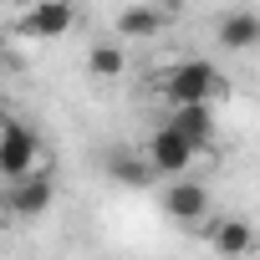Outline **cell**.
<instances>
[{
    "instance_id": "9c48e42d",
    "label": "cell",
    "mask_w": 260,
    "mask_h": 260,
    "mask_svg": "<svg viewBox=\"0 0 260 260\" xmlns=\"http://www.w3.org/2000/svg\"><path fill=\"white\" fill-rule=\"evenodd\" d=\"M209 245L224 260H235V255L255 250V230H250V219H219V224H209Z\"/></svg>"
},
{
    "instance_id": "4fadbf2b",
    "label": "cell",
    "mask_w": 260,
    "mask_h": 260,
    "mask_svg": "<svg viewBox=\"0 0 260 260\" xmlns=\"http://www.w3.org/2000/svg\"><path fill=\"white\" fill-rule=\"evenodd\" d=\"M6 122H11V107H6V102H0V127H6Z\"/></svg>"
},
{
    "instance_id": "6da1fadb",
    "label": "cell",
    "mask_w": 260,
    "mask_h": 260,
    "mask_svg": "<svg viewBox=\"0 0 260 260\" xmlns=\"http://www.w3.org/2000/svg\"><path fill=\"white\" fill-rule=\"evenodd\" d=\"M219 87H224V77H219V67L204 61V56L179 61V67L164 77V97H169L174 107H209Z\"/></svg>"
},
{
    "instance_id": "3957f363",
    "label": "cell",
    "mask_w": 260,
    "mask_h": 260,
    "mask_svg": "<svg viewBox=\"0 0 260 260\" xmlns=\"http://www.w3.org/2000/svg\"><path fill=\"white\" fill-rule=\"evenodd\" d=\"M199 158V143H189L184 133H174V127L164 122L158 133L148 138V148H143V164H148V174L158 179H189V164Z\"/></svg>"
},
{
    "instance_id": "277c9868",
    "label": "cell",
    "mask_w": 260,
    "mask_h": 260,
    "mask_svg": "<svg viewBox=\"0 0 260 260\" xmlns=\"http://www.w3.org/2000/svg\"><path fill=\"white\" fill-rule=\"evenodd\" d=\"M51 199H56L51 174H31V179H21V184H6V189H0V209L16 214V219H36V214H46Z\"/></svg>"
},
{
    "instance_id": "30bf717a",
    "label": "cell",
    "mask_w": 260,
    "mask_h": 260,
    "mask_svg": "<svg viewBox=\"0 0 260 260\" xmlns=\"http://www.w3.org/2000/svg\"><path fill=\"white\" fill-rule=\"evenodd\" d=\"M169 127L174 133H184L189 143H209V133H214V107H174V117H169Z\"/></svg>"
},
{
    "instance_id": "52a82bcc",
    "label": "cell",
    "mask_w": 260,
    "mask_h": 260,
    "mask_svg": "<svg viewBox=\"0 0 260 260\" xmlns=\"http://www.w3.org/2000/svg\"><path fill=\"white\" fill-rule=\"evenodd\" d=\"M204 209H209V189H204L199 179H174V184L164 189V214H169V219H179V224H199Z\"/></svg>"
},
{
    "instance_id": "5bb4252c",
    "label": "cell",
    "mask_w": 260,
    "mask_h": 260,
    "mask_svg": "<svg viewBox=\"0 0 260 260\" xmlns=\"http://www.w3.org/2000/svg\"><path fill=\"white\" fill-rule=\"evenodd\" d=\"M0 67H6V36H0Z\"/></svg>"
},
{
    "instance_id": "8fae6325",
    "label": "cell",
    "mask_w": 260,
    "mask_h": 260,
    "mask_svg": "<svg viewBox=\"0 0 260 260\" xmlns=\"http://www.w3.org/2000/svg\"><path fill=\"white\" fill-rule=\"evenodd\" d=\"M87 72H92L97 82H117V77L127 72L122 46H117V41H92V51H87Z\"/></svg>"
},
{
    "instance_id": "7a4b0ae2",
    "label": "cell",
    "mask_w": 260,
    "mask_h": 260,
    "mask_svg": "<svg viewBox=\"0 0 260 260\" xmlns=\"http://www.w3.org/2000/svg\"><path fill=\"white\" fill-rule=\"evenodd\" d=\"M31 174H41V138H36L31 122L11 117L6 127H0V179H6V184H21V179H31Z\"/></svg>"
},
{
    "instance_id": "8992f818",
    "label": "cell",
    "mask_w": 260,
    "mask_h": 260,
    "mask_svg": "<svg viewBox=\"0 0 260 260\" xmlns=\"http://www.w3.org/2000/svg\"><path fill=\"white\" fill-rule=\"evenodd\" d=\"M169 21H174V11H169V6H117L112 31H117V36H127V41H153Z\"/></svg>"
},
{
    "instance_id": "5b68a950",
    "label": "cell",
    "mask_w": 260,
    "mask_h": 260,
    "mask_svg": "<svg viewBox=\"0 0 260 260\" xmlns=\"http://www.w3.org/2000/svg\"><path fill=\"white\" fill-rule=\"evenodd\" d=\"M72 26H77V11L67 6V0H41V6H31L21 16V36H31V41H56Z\"/></svg>"
},
{
    "instance_id": "7c38bea8",
    "label": "cell",
    "mask_w": 260,
    "mask_h": 260,
    "mask_svg": "<svg viewBox=\"0 0 260 260\" xmlns=\"http://www.w3.org/2000/svg\"><path fill=\"white\" fill-rule=\"evenodd\" d=\"M107 174H112L117 184H127V189H143V184H153V174H148L143 153H112V158H107Z\"/></svg>"
},
{
    "instance_id": "ba28073f",
    "label": "cell",
    "mask_w": 260,
    "mask_h": 260,
    "mask_svg": "<svg viewBox=\"0 0 260 260\" xmlns=\"http://www.w3.org/2000/svg\"><path fill=\"white\" fill-rule=\"evenodd\" d=\"M214 36H219V46H230V51H255L260 46V11H224L219 21H214Z\"/></svg>"
}]
</instances>
